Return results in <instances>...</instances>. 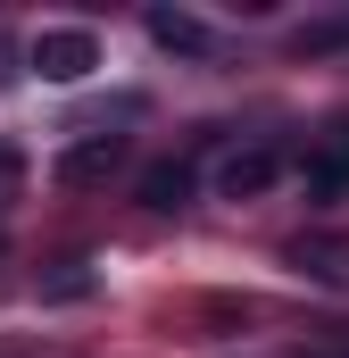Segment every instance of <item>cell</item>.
<instances>
[{"instance_id": "2", "label": "cell", "mask_w": 349, "mask_h": 358, "mask_svg": "<svg viewBox=\"0 0 349 358\" xmlns=\"http://www.w3.org/2000/svg\"><path fill=\"white\" fill-rule=\"evenodd\" d=\"M25 67H34L42 84H84L91 67H100V34H91V25H42L34 50H25Z\"/></svg>"}, {"instance_id": "6", "label": "cell", "mask_w": 349, "mask_h": 358, "mask_svg": "<svg viewBox=\"0 0 349 358\" xmlns=\"http://www.w3.org/2000/svg\"><path fill=\"white\" fill-rule=\"evenodd\" d=\"M191 159H158V167H142V183H133V200H142V208H158V217H174V208H183V200H191Z\"/></svg>"}, {"instance_id": "3", "label": "cell", "mask_w": 349, "mask_h": 358, "mask_svg": "<svg viewBox=\"0 0 349 358\" xmlns=\"http://www.w3.org/2000/svg\"><path fill=\"white\" fill-rule=\"evenodd\" d=\"M283 167H291V159H283V142H274V134L233 142V150H225V167H216V192H225V200H258V192L283 183Z\"/></svg>"}, {"instance_id": "7", "label": "cell", "mask_w": 349, "mask_h": 358, "mask_svg": "<svg viewBox=\"0 0 349 358\" xmlns=\"http://www.w3.org/2000/svg\"><path fill=\"white\" fill-rule=\"evenodd\" d=\"M150 42L158 50H183V59H216V34L191 8H150Z\"/></svg>"}, {"instance_id": "9", "label": "cell", "mask_w": 349, "mask_h": 358, "mask_svg": "<svg viewBox=\"0 0 349 358\" xmlns=\"http://www.w3.org/2000/svg\"><path fill=\"white\" fill-rule=\"evenodd\" d=\"M84 292H91V267H84V259H59V267L42 275V300H84Z\"/></svg>"}, {"instance_id": "11", "label": "cell", "mask_w": 349, "mask_h": 358, "mask_svg": "<svg viewBox=\"0 0 349 358\" xmlns=\"http://www.w3.org/2000/svg\"><path fill=\"white\" fill-rule=\"evenodd\" d=\"M333 358H349V342H341V350H333Z\"/></svg>"}, {"instance_id": "1", "label": "cell", "mask_w": 349, "mask_h": 358, "mask_svg": "<svg viewBox=\"0 0 349 358\" xmlns=\"http://www.w3.org/2000/svg\"><path fill=\"white\" fill-rule=\"evenodd\" d=\"M283 267L308 275L316 292H341L349 300V225H308V234H291V242H283Z\"/></svg>"}, {"instance_id": "4", "label": "cell", "mask_w": 349, "mask_h": 358, "mask_svg": "<svg viewBox=\"0 0 349 358\" xmlns=\"http://www.w3.org/2000/svg\"><path fill=\"white\" fill-rule=\"evenodd\" d=\"M299 176H308V192H316V200H341V192H349V108H333V117L308 134Z\"/></svg>"}, {"instance_id": "5", "label": "cell", "mask_w": 349, "mask_h": 358, "mask_svg": "<svg viewBox=\"0 0 349 358\" xmlns=\"http://www.w3.org/2000/svg\"><path fill=\"white\" fill-rule=\"evenodd\" d=\"M125 159H133V142H125L117 125H100V134H75V142L59 150V183H67V192H84V183H108Z\"/></svg>"}, {"instance_id": "10", "label": "cell", "mask_w": 349, "mask_h": 358, "mask_svg": "<svg viewBox=\"0 0 349 358\" xmlns=\"http://www.w3.org/2000/svg\"><path fill=\"white\" fill-rule=\"evenodd\" d=\"M17 176H25V150H17V142H0V200L17 192Z\"/></svg>"}, {"instance_id": "8", "label": "cell", "mask_w": 349, "mask_h": 358, "mask_svg": "<svg viewBox=\"0 0 349 358\" xmlns=\"http://www.w3.org/2000/svg\"><path fill=\"white\" fill-rule=\"evenodd\" d=\"M291 50H299V59L349 50V17H308V25H291Z\"/></svg>"}]
</instances>
